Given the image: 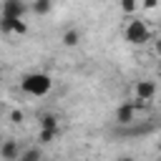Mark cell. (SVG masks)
I'll return each instance as SVG.
<instances>
[{
    "instance_id": "1",
    "label": "cell",
    "mask_w": 161,
    "mask_h": 161,
    "mask_svg": "<svg viewBox=\"0 0 161 161\" xmlns=\"http://www.w3.org/2000/svg\"><path fill=\"white\" fill-rule=\"evenodd\" d=\"M50 88H53V78L48 75V73H25L23 78H20V91L23 93H28V96H35V98H43V96H48L50 93Z\"/></svg>"
},
{
    "instance_id": "2",
    "label": "cell",
    "mask_w": 161,
    "mask_h": 161,
    "mask_svg": "<svg viewBox=\"0 0 161 161\" xmlns=\"http://www.w3.org/2000/svg\"><path fill=\"white\" fill-rule=\"evenodd\" d=\"M123 40L131 43V45H143V43L151 40V30H148V25H146L141 18H133V20H128V25L123 28Z\"/></svg>"
},
{
    "instance_id": "3",
    "label": "cell",
    "mask_w": 161,
    "mask_h": 161,
    "mask_svg": "<svg viewBox=\"0 0 161 161\" xmlns=\"http://www.w3.org/2000/svg\"><path fill=\"white\" fill-rule=\"evenodd\" d=\"M25 13H28V5H25L23 0H3V3H0V18L23 20Z\"/></svg>"
},
{
    "instance_id": "4",
    "label": "cell",
    "mask_w": 161,
    "mask_h": 161,
    "mask_svg": "<svg viewBox=\"0 0 161 161\" xmlns=\"http://www.w3.org/2000/svg\"><path fill=\"white\" fill-rule=\"evenodd\" d=\"M136 103L133 101H128V103H121L118 108H116V123L118 126H128V123H133V118H136Z\"/></svg>"
},
{
    "instance_id": "5",
    "label": "cell",
    "mask_w": 161,
    "mask_h": 161,
    "mask_svg": "<svg viewBox=\"0 0 161 161\" xmlns=\"http://www.w3.org/2000/svg\"><path fill=\"white\" fill-rule=\"evenodd\" d=\"M133 93H136V101L146 103V101H151V98L156 96V83H153V80H148V78H143V80H138V83H136Z\"/></svg>"
},
{
    "instance_id": "6",
    "label": "cell",
    "mask_w": 161,
    "mask_h": 161,
    "mask_svg": "<svg viewBox=\"0 0 161 161\" xmlns=\"http://www.w3.org/2000/svg\"><path fill=\"white\" fill-rule=\"evenodd\" d=\"M0 158L3 161H18L20 158V143L15 138H5L0 143Z\"/></svg>"
},
{
    "instance_id": "7",
    "label": "cell",
    "mask_w": 161,
    "mask_h": 161,
    "mask_svg": "<svg viewBox=\"0 0 161 161\" xmlns=\"http://www.w3.org/2000/svg\"><path fill=\"white\" fill-rule=\"evenodd\" d=\"M0 30L3 33H15V35H25L28 33V25L25 20H13V18H0Z\"/></svg>"
},
{
    "instance_id": "8",
    "label": "cell",
    "mask_w": 161,
    "mask_h": 161,
    "mask_svg": "<svg viewBox=\"0 0 161 161\" xmlns=\"http://www.w3.org/2000/svg\"><path fill=\"white\" fill-rule=\"evenodd\" d=\"M38 123H40V128H60V118H58V113H53V111L40 113V116H38Z\"/></svg>"
},
{
    "instance_id": "9",
    "label": "cell",
    "mask_w": 161,
    "mask_h": 161,
    "mask_svg": "<svg viewBox=\"0 0 161 161\" xmlns=\"http://www.w3.org/2000/svg\"><path fill=\"white\" fill-rule=\"evenodd\" d=\"M60 43H63L65 48H75V45L80 43V30H75V28H68V30L60 35Z\"/></svg>"
},
{
    "instance_id": "10",
    "label": "cell",
    "mask_w": 161,
    "mask_h": 161,
    "mask_svg": "<svg viewBox=\"0 0 161 161\" xmlns=\"http://www.w3.org/2000/svg\"><path fill=\"white\" fill-rule=\"evenodd\" d=\"M58 136H60V128H40V131H38V141H40V146L53 143Z\"/></svg>"
},
{
    "instance_id": "11",
    "label": "cell",
    "mask_w": 161,
    "mask_h": 161,
    "mask_svg": "<svg viewBox=\"0 0 161 161\" xmlns=\"http://www.w3.org/2000/svg\"><path fill=\"white\" fill-rule=\"evenodd\" d=\"M18 161H43V148L40 146H30V148L20 151V158Z\"/></svg>"
},
{
    "instance_id": "12",
    "label": "cell",
    "mask_w": 161,
    "mask_h": 161,
    "mask_svg": "<svg viewBox=\"0 0 161 161\" xmlns=\"http://www.w3.org/2000/svg\"><path fill=\"white\" fill-rule=\"evenodd\" d=\"M50 8H53V3H50V0H35V3L30 5V10H33V13H38V15L50 13Z\"/></svg>"
},
{
    "instance_id": "13",
    "label": "cell",
    "mask_w": 161,
    "mask_h": 161,
    "mask_svg": "<svg viewBox=\"0 0 161 161\" xmlns=\"http://www.w3.org/2000/svg\"><path fill=\"white\" fill-rule=\"evenodd\" d=\"M121 10H123V13H136L138 5H136L133 0H123V3H121Z\"/></svg>"
},
{
    "instance_id": "14",
    "label": "cell",
    "mask_w": 161,
    "mask_h": 161,
    "mask_svg": "<svg viewBox=\"0 0 161 161\" xmlns=\"http://www.w3.org/2000/svg\"><path fill=\"white\" fill-rule=\"evenodd\" d=\"M10 121H13V123H23V121H25L23 111H18V108H15V111H10Z\"/></svg>"
},
{
    "instance_id": "15",
    "label": "cell",
    "mask_w": 161,
    "mask_h": 161,
    "mask_svg": "<svg viewBox=\"0 0 161 161\" xmlns=\"http://www.w3.org/2000/svg\"><path fill=\"white\" fill-rule=\"evenodd\" d=\"M141 8H143V10H153V8H156V3H153V0H146Z\"/></svg>"
},
{
    "instance_id": "16",
    "label": "cell",
    "mask_w": 161,
    "mask_h": 161,
    "mask_svg": "<svg viewBox=\"0 0 161 161\" xmlns=\"http://www.w3.org/2000/svg\"><path fill=\"white\" fill-rule=\"evenodd\" d=\"M153 50H156V55H161V40H156V45H153Z\"/></svg>"
},
{
    "instance_id": "17",
    "label": "cell",
    "mask_w": 161,
    "mask_h": 161,
    "mask_svg": "<svg viewBox=\"0 0 161 161\" xmlns=\"http://www.w3.org/2000/svg\"><path fill=\"white\" fill-rule=\"evenodd\" d=\"M116 161H136V158H133V156H118Z\"/></svg>"
},
{
    "instance_id": "18",
    "label": "cell",
    "mask_w": 161,
    "mask_h": 161,
    "mask_svg": "<svg viewBox=\"0 0 161 161\" xmlns=\"http://www.w3.org/2000/svg\"><path fill=\"white\" fill-rule=\"evenodd\" d=\"M158 73H161V60H158Z\"/></svg>"
},
{
    "instance_id": "19",
    "label": "cell",
    "mask_w": 161,
    "mask_h": 161,
    "mask_svg": "<svg viewBox=\"0 0 161 161\" xmlns=\"http://www.w3.org/2000/svg\"><path fill=\"white\" fill-rule=\"evenodd\" d=\"M158 161H161V156H158Z\"/></svg>"
}]
</instances>
